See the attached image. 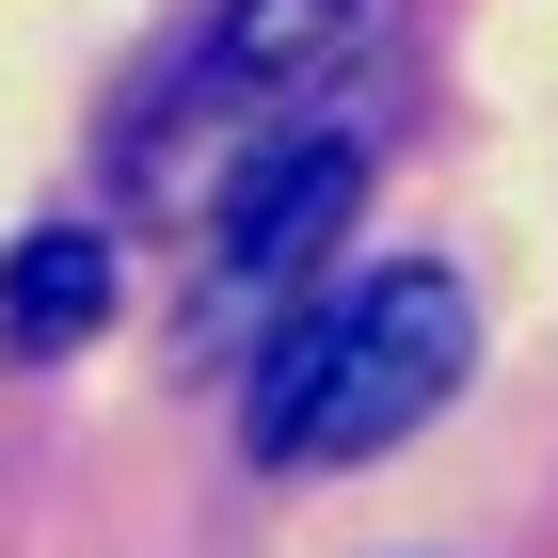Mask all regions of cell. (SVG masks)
Wrapping results in <instances>:
<instances>
[{
  "instance_id": "6da1fadb",
  "label": "cell",
  "mask_w": 558,
  "mask_h": 558,
  "mask_svg": "<svg viewBox=\"0 0 558 558\" xmlns=\"http://www.w3.org/2000/svg\"><path fill=\"white\" fill-rule=\"evenodd\" d=\"M463 351H478V303L447 288L430 256L367 271V288L303 303L288 336L256 351V399H240V430H256V463H367V447H399V430H430L447 399H463Z\"/></svg>"
},
{
  "instance_id": "7a4b0ae2",
  "label": "cell",
  "mask_w": 558,
  "mask_h": 558,
  "mask_svg": "<svg viewBox=\"0 0 558 558\" xmlns=\"http://www.w3.org/2000/svg\"><path fill=\"white\" fill-rule=\"evenodd\" d=\"M351 192H367V129H288L256 175H240V208H223L208 271H192V319L175 336L192 351H271L303 319V256L351 223Z\"/></svg>"
},
{
  "instance_id": "3957f363",
  "label": "cell",
  "mask_w": 558,
  "mask_h": 558,
  "mask_svg": "<svg viewBox=\"0 0 558 558\" xmlns=\"http://www.w3.org/2000/svg\"><path fill=\"white\" fill-rule=\"evenodd\" d=\"M351 33H367V0H223V33H208V64L175 81V112H256V96L319 81Z\"/></svg>"
},
{
  "instance_id": "277c9868",
  "label": "cell",
  "mask_w": 558,
  "mask_h": 558,
  "mask_svg": "<svg viewBox=\"0 0 558 558\" xmlns=\"http://www.w3.org/2000/svg\"><path fill=\"white\" fill-rule=\"evenodd\" d=\"M112 319V240L96 223H33L0 256V351H81Z\"/></svg>"
}]
</instances>
